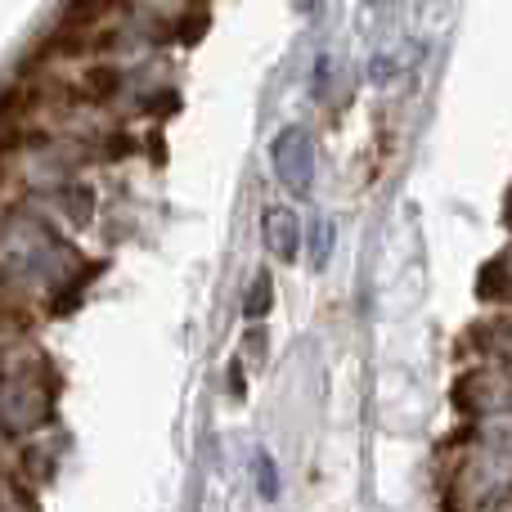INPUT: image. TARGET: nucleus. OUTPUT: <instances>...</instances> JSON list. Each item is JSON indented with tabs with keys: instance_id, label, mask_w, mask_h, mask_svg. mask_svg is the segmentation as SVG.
I'll use <instances>...</instances> for the list:
<instances>
[{
	"instance_id": "nucleus-2",
	"label": "nucleus",
	"mask_w": 512,
	"mask_h": 512,
	"mask_svg": "<svg viewBox=\"0 0 512 512\" xmlns=\"http://www.w3.org/2000/svg\"><path fill=\"white\" fill-rule=\"evenodd\" d=\"M117 90H122V72H117L113 63H95V68L81 77V95H86L90 104H108Z\"/></svg>"
},
{
	"instance_id": "nucleus-3",
	"label": "nucleus",
	"mask_w": 512,
	"mask_h": 512,
	"mask_svg": "<svg viewBox=\"0 0 512 512\" xmlns=\"http://www.w3.org/2000/svg\"><path fill=\"white\" fill-rule=\"evenodd\" d=\"M18 113H23V99H18L14 90H5V95H0V162H5V149L14 144Z\"/></svg>"
},
{
	"instance_id": "nucleus-1",
	"label": "nucleus",
	"mask_w": 512,
	"mask_h": 512,
	"mask_svg": "<svg viewBox=\"0 0 512 512\" xmlns=\"http://www.w3.org/2000/svg\"><path fill=\"white\" fill-rule=\"evenodd\" d=\"M122 0H63L59 14V32H81V27H95L99 18H108Z\"/></svg>"
},
{
	"instance_id": "nucleus-4",
	"label": "nucleus",
	"mask_w": 512,
	"mask_h": 512,
	"mask_svg": "<svg viewBox=\"0 0 512 512\" xmlns=\"http://www.w3.org/2000/svg\"><path fill=\"white\" fill-rule=\"evenodd\" d=\"M270 297H274V288H270V279H261L256 288L248 292V315L256 319V315H265L270 310Z\"/></svg>"
}]
</instances>
